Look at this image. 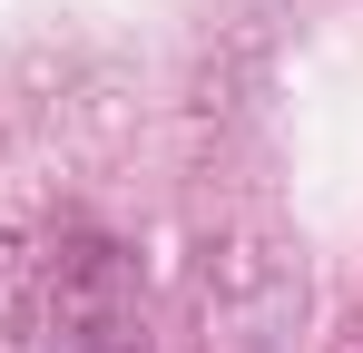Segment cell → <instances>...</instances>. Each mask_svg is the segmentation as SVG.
I'll list each match as a JSON object with an SVG mask.
<instances>
[{
    "label": "cell",
    "mask_w": 363,
    "mask_h": 353,
    "mask_svg": "<svg viewBox=\"0 0 363 353\" xmlns=\"http://www.w3.org/2000/svg\"><path fill=\"white\" fill-rule=\"evenodd\" d=\"M50 353H157L118 245H69L60 285H50Z\"/></svg>",
    "instance_id": "1"
}]
</instances>
